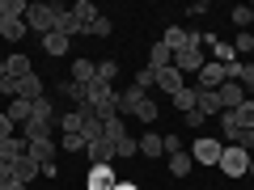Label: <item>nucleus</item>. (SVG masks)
Here are the masks:
<instances>
[{
  "label": "nucleus",
  "instance_id": "obj_1",
  "mask_svg": "<svg viewBox=\"0 0 254 190\" xmlns=\"http://www.w3.org/2000/svg\"><path fill=\"white\" fill-rule=\"evenodd\" d=\"M203 63H208V59H203V34H199V30H190L187 47H182V51H174V68H178L182 76H190V72L199 76Z\"/></svg>",
  "mask_w": 254,
  "mask_h": 190
},
{
  "label": "nucleus",
  "instance_id": "obj_2",
  "mask_svg": "<svg viewBox=\"0 0 254 190\" xmlns=\"http://www.w3.org/2000/svg\"><path fill=\"white\" fill-rule=\"evenodd\" d=\"M60 9H64V4H43V0H38V4L26 9V26L34 30V34H51L55 21H60Z\"/></svg>",
  "mask_w": 254,
  "mask_h": 190
},
{
  "label": "nucleus",
  "instance_id": "obj_3",
  "mask_svg": "<svg viewBox=\"0 0 254 190\" xmlns=\"http://www.w3.org/2000/svg\"><path fill=\"white\" fill-rule=\"evenodd\" d=\"M220 173H229V178H246L250 173V152H242L237 144H229L225 152H220V165H216Z\"/></svg>",
  "mask_w": 254,
  "mask_h": 190
},
{
  "label": "nucleus",
  "instance_id": "obj_4",
  "mask_svg": "<svg viewBox=\"0 0 254 190\" xmlns=\"http://www.w3.org/2000/svg\"><path fill=\"white\" fill-rule=\"evenodd\" d=\"M225 81H229V68H225V63H216V59H208V63L199 68V81H195V89H212V93H216Z\"/></svg>",
  "mask_w": 254,
  "mask_h": 190
},
{
  "label": "nucleus",
  "instance_id": "obj_5",
  "mask_svg": "<svg viewBox=\"0 0 254 190\" xmlns=\"http://www.w3.org/2000/svg\"><path fill=\"white\" fill-rule=\"evenodd\" d=\"M220 152H225V144L220 140H195V148H190V161L195 165H220Z\"/></svg>",
  "mask_w": 254,
  "mask_h": 190
},
{
  "label": "nucleus",
  "instance_id": "obj_6",
  "mask_svg": "<svg viewBox=\"0 0 254 190\" xmlns=\"http://www.w3.org/2000/svg\"><path fill=\"white\" fill-rule=\"evenodd\" d=\"M55 118H43V114H30V123L21 127V140L26 144H34V140H51V131H55Z\"/></svg>",
  "mask_w": 254,
  "mask_h": 190
},
{
  "label": "nucleus",
  "instance_id": "obj_7",
  "mask_svg": "<svg viewBox=\"0 0 254 190\" xmlns=\"http://www.w3.org/2000/svg\"><path fill=\"white\" fill-rule=\"evenodd\" d=\"M21 156H30V144L21 136H9V140H0V161L4 165H17Z\"/></svg>",
  "mask_w": 254,
  "mask_h": 190
},
{
  "label": "nucleus",
  "instance_id": "obj_8",
  "mask_svg": "<svg viewBox=\"0 0 254 190\" xmlns=\"http://www.w3.org/2000/svg\"><path fill=\"white\" fill-rule=\"evenodd\" d=\"M85 186H89V190H115L119 178H115V169H110V165H93L89 178H85Z\"/></svg>",
  "mask_w": 254,
  "mask_h": 190
},
{
  "label": "nucleus",
  "instance_id": "obj_9",
  "mask_svg": "<svg viewBox=\"0 0 254 190\" xmlns=\"http://www.w3.org/2000/svg\"><path fill=\"white\" fill-rule=\"evenodd\" d=\"M195 114H199V118H208V114H225V106H220V93L199 89V93H195Z\"/></svg>",
  "mask_w": 254,
  "mask_h": 190
},
{
  "label": "nucleus",
  "instance_id": "obj_10",
  "mask_svg": "<svg viewBox=\"0 0 254 190\" xmlns=\"http://www.w3.org/2000/svg\"><path fill=\"white\" fill-rule=\"evenodd\" d=\"M157 85H161V93H165V97H174V93H178V89H187V81H182V72H178V68H174V63H170V68H161V72H157Z\"/></svg>",
  "mask_w": 254,
  "mask_h": 190
},
{
  "label": "nucleus",
  "instance_id": "obj_11",
  "mask_svg": "<svg viewBox=\"0 0 254 190\" xmlns=\"http://www.w3.org/2000/svg\"><path fill=\"white\" fill-rule=\"evenodd\" d=\"M55 152H60L55 140H34V144H30V161H38L43 169H47V165H55Z\"/></svg>",
  "mask_w": 254,
  "mask_h": 190
},
{
  "label": "nucleus",
  "instance_id": "obj_12",
  "mask_svg": "<svg viewBox=\"0 0 254 190\" xmlns=\"http://www.w3.org/2000/svg\"><path fill=\"white\" fill-rule=\"evenodd\" d=\"M17 97L21 101H38V97H47V89H43V81L30 72V76H21V81H17Z\"/></svg>",
  "mask_w": 254,
  "mask_h": 190
},
{
  "label": "nucleus",
  "instance_id": "obj_13",
  "mask_svg": "<svg viewBox=\"0 0 254 190\" xmlns=\"http://www.w3.org/2000/svg\"><path fill=\"white\" fill-rule=\"evenodd\" d=\"M216 93H220V106H225V110H237V106L246 101V89H242L237 81H225V85H220Z\"/></svg>",
  "mask_w": 254,
  "mask_h": 190
},
{
  "label": "nucleus",
  "instance_id": "obj_14",
  "mask_svg": "<svg viewBox=\"0 0 254 190\" xmlns=\"http://www.w3.org/2000/svg\"><path fill=\"white\" fill-rule=\"evenodd\" d=\"M203 43L212 47V55H216V63H225V68H229V63H237V51H233V43H220L216 34H203Z\"/></svg>",
  "mask_w": 254,
  "mask_h": 190
},
{
  "label": "nucleus",
  "instance_id": "obj_15",
  "mask_svg": "<svg viewBox=\"0 0 254 190\" xmlns=\"http://www.w3.org/2000/svg\"><path fill=\"white\" fill-rule=\"evenodd\" d=\"M85 152H89V161H93V165H115V161H119V156H115V144H110V140H98V144H89Z\"/></svg>",
  "mask_w": 254,
  "mask_h": 190
},
{
  "label": "nucleus",
  "instance_id": "obj_16",
  "mask_svg": "<svg viewBox=\"0 0 254 190\" xmlns=\"http://www.w3.org/2000/svg\"><path fill=\"white\" fill-rule=\"evenodd\" d=\"M4 68H9V76H30L34 72V63H30V55H21V51H13V55H4Z\"/></svg>",
  "mask_w": 254,
  "mask_h": 190
},
{
  "label": "nucleus",
  "instance_id": "obj_17",
  "mask_svg": "<svg viewBox=\"0 0 254 190\" xmlns=\"http://www.w3.org/2000/svg\"><path fill=\"white\" fill-rule=\"evenodd\" d=\"M4 114H9V123H13V127H17V123L26 127V123H30V114H34V101H21V97H13Z\"/></svg>",
  "mask_w": 254,
  "mask_h": 190
},
{
  "label": "nucleus",
  "instance_id": "obj_18",
  "mask_svg": "<svg viewBox=\"0 0 254 190\" xmlns=\"http://www.w3.org/2000/svg\"><path fill=\"white\" fill-rule=\"evenodd\" d=\"M38 173H43V165H38V161H30V156H21V161L13 165V182H21V186H26V182H34Z\"/></svg>",
  "mask_w": 254,
  "mask_h": 190
},
{
  "label": "nucleus",
  "instance_id": "obj_19",
  "mask_svg": "<svg viewBox=\"0 0 254 190\" xmlns=\"http://www.w3.org/2000/svg\"><path fill=\"white\" fill-rule=\"evenodd\" d=\"M55 30H60L64 38H72V34H89V26H81V21H76L68 9H60V21H55Z\"/></svg>",
  "mask_w": 254,
  "mask_h": 190
},
{
  "label": "nucleus",
  "instance_id": "obj_20",
  "mask_svg": "<svg viewBox=\"0 0 254 190\" xmlns=\"http://www.w3.org/2000/svg\"><path fill=\"white\" fill-rule=\"evenodd\" d=\"M26 0H0V26H4V21H21L26 17Z\"/></svg>",
  "mask_w": 254,
  "mask_h": 190
},
{
  "label": "nucleus",
  "instance_id": "obj_21",
  "mask_svg": "<svg viewBox=\"0 0 254 190\" xmlns=\"http://www.w3.org/2000/svg\"><path fill=\"white\" fill-rule=\"evenodd\" d=\"M72 81H76V85L98 81V63H93V59H76V63H72Z\"/></svg>",
  "mask_w": 254,
  "mask_h": 190
},
{
  "label": "nucleus",
  "instance_id": "obj_22",
  "mask_svg": "<svg viewBox=\"0 0 254 190\" xmlns=\"http://www.w3.org/2000/svg\"><path fill=\"white\" fill-rule=\"evenodd\" d=\"M195 93H199V89H195V85H187V89H178V93H174V110H178V114H190V110H195Z\"/></svg>",
  "mask_w": 254,
  "mask_h": 190
},
{
  "label": "nucleus",
  "instance_id": "obj_23",
  "mask_svg": "<svg viewBox=\"0 0 254 190\" xmlns=\"http://www.w3.org/2000/svg\"><path fill=\"white\" fill-rule=\"evenodd\" d=\"M190 169H195V161H190L187 148H182V152H170V173H174V178H187Z\"/></svg>",
  "mask_w": 254,
  "mask_h": 190
},
{
  "label": "nucleus",
  "instance_id": "obj_24",
  "mask_svg": "<svg viewBox=\"0 0 254 190\" xmlns=\"http://www.w3.org/2000/svg\"><path fill=\"white\" fill-rule=\"evenodd\" d=\"M187 38H190V30H182V26H170L161 34V47H170V51H182L187 47Z\"/></svg>",
  "mask_w": 254,
  "mask_h": 190
},
{
  "label": "nucleus",
  "instance_id": "obj_25",
  "mask_svg": "<svg viewBox=\"0 0 254 190\" xmlns=\"http://www.w3.org/2000/svg\"><path fill=\"white\" fill-rule=\"evenodd\" d=\"M170 63H174V51H170V47L157 43L153 51H148V68H153V72H161V68H170Z\"/></svg>",
  "mask_w": 254,
  "mask_h": 190
},
{
  "label": "nucleus",
  "instance_id": "obj_26",
  "mask_svg": "<svg viewBox=\"0 0 254 190\" xmlns=\"http://www.w3.org/2000/svg\"><path fill=\"white\" fill-rule=\"evenodd\" d=\"M229 144H237V148H242V152H250L254 156V127H242V131H229Z\"/></svg>",
  "mask_w": 254,
  "mask_h": 190
},
{
  "label": "nucleus",
  "instance_id": "obj_27",
  "mask_svg": "<svg viewBox=\"0 0 254 190\" xmlns=\"http://www.w3.org/2000/svg\"><path fill=\"white\" fill-rule=\"evenodd\" d=\"M43 51H47V55H55V59H60V55L68 51V38H64L60 30H51V34H43Z\"/></svg>",
  "mask_w": 254,
  "mask_h": 190
},
{
  "label": "nucleus",
  "instance_id": "obj_28",
  "mask_svg": "<svg viewBox=\"0 0 254 190\" xmlns=\"http://www.w3.org/2000/svg\"><path fill=\"white\" fill-rule=\"evenodd\" d=\"M60 97L72 101V110L81 106V101H89V97H85V85H76V81H60Z\"/></svg>",
  "mask_w": 254,
  "mask_h": 190
},
{
  "label": "nucleus",
  "instance_id": "obj_29",
  "mask_svg": "<svg viewBox=\"0 0 254 190\" xmlns=\"http://www.w3.org/2000/svg\"><path fill=\"white\" fill-rule=\"evenodd\" d=\"M26 17L21 21H4V26H0V38H4V43H21V38H26Z\"/></svg>",
  "mask_w": 254,
  "mask_h": 190
},
{
  "label": "nucleus",
  "instance_id": "obj_30",
  "mask_svg": "<svg viewBox=\"0 0 254 190\" xmlns=\"http://www.w3.org/2000/svg\"><path fill=\"white\" fill-rule=\"evenodd\" d=\"M102 127H106V131H102V140H110V144H119V140H127L123 114H119V118H106V123H102Z\"/></svg>",
  "mask_w": 254,
  "mask_h": 190
},
{
  "label": "nucleus",
  "instance_id": "obj_31",
  "mask_svg": "<svg viewBox=\"0 0 254 190\" xmlns=\"http://www.w3.org/2000/svg\"><path fill=\"white\" fill-rule=\"evenodd\" d=\"M102 131H106V127H102V118H85V123H81V140H85V144H98V140H102Z\"/></svg>",
  "mask_w": 254,
  "mask_h": 190
},
{
  "label": "nucleus",
  "instance_id": "obj_32",
  "mask_svg": "<svg viewBox=\"0 0 254 190\" xmlns=\"http://www.w3.org/2000/svg\"><path fill=\"white\" fill-rule=\"evenodd\" d=\"M68 13H72V17L81 21V26H93V17H98V9H93L89 0H76V4H72V9H68Z\"/></svg>",
  "mask_w": 254,
  "mask_h": 190
},
{
  "label": "nucleus",
  "instance_id": "obj_33",
  "mask_svg": "<svg viewBox=\"0 0 254 190\" xmlns=\"http://www.w3.org/2000/svg\"><path fill=\"white\" fill-rule=\"evenodd\" d=\"M140 152H144V156H161L165 152V140L157 136V131H148V136L140 140Z\"/></svg>",
  "mask_w": 254,
  "mask_h": 190
},
{
  "label": "nucleus",
  "instance_id": "obj_34",
  "mask_svg": "<svg viewBox=\"0 0 254 190\" xmlns=\"http://www.w3.org/2000/svg\"><path fill=\"white\" fill-rule=\"evenodd\" d=\"M115 156H119V161H131V156H140V140H131V136L119 140V144H115Z\"/></svg>",
  "mask_w": 254,
  "mask_h": 190
},
{
  "label": "nucleus",
  "instance_id": "obj_35",
  "mask_svg": "<svg viewBox=\"0 0 254 190\" xmlns=\"http://www.w3.org/2000/svg\"><path fill=\"white\" fill-rule=\"evenodd\" d=\"M98 81H106V85L119 81V59H102L98 63Z\"/></svg>",
  "mask_w": 254,
  "mask_h": 190
},
{
  "label": "nucleus",
  "instance_id": "obj_36",
  "mask_svg": "<svg viewBox=\"0 0 254 190\" xmlns=\"http://www.w3.org/2000/svg\"><path fill=\"white\" fill-rule=\"evenodd\" d=\"M131 85H136V89H153V85H157V72H153V68H148V63H144V68H140V72H136V81H131Z\"/></svg>",
  "mask_w": 254,
  "mask_h": 190
},
{
  "label": "nucleus",
  "instance_id": "obj_37",
  "mask_svg": "<svg viewBox=\"0 0 254 190\" xmlns=\"http://www.w3.org/2000/svg\"><path fill=\"white\" fill-rule=\"evenodd\" d=\"M233 51H237V55H254V30H242V34H237Z\"/></svg>",
  "mask_w": 254,
  "mask_h": 190
},
{
  "label": "nucleus",
  "instance_id": "obj_38",
  "mask_svg": "<svg viewBox=\"0 0 254 190\" xmlns=\"http://www.w3.org/2000/svg\"><path fill=\"white\" fill-rule=\"evenodd\" d=\"M110 30H115V26H110V17H106V13H98V17H93V26H89V34L110 38Z\"/></svg>",
  "mask_w": 254,
  "mask_h": 190
},
{
  "label": "nucleus",
  "instance_id": "obj_39",
  "mask_svg": "<svg viewBox=\"0 0 254 190\" xmlns=\"http://www.w3.org/2000/svg\"><path fill=\"white\" fill-rule=\"evenodd\" d=\"M233 21H237L242 30H250V26H254V13H250V4H237V9H233Z\"/></svg>",
  "mask_w": 254,
  "mask_h": 190
},
{
  "label": "nucleus",
  "instance_id": "obj_40",
  "mask_svg": "<svg viewBox=\"0 0 254 190\" xmlns=\"http://www.w3.org/2000/svg\"><path fill=\"white\" fill-rule=\"evenodd\" d=\"M60 148H64V152H85L89 144H85L81 136H64V140H60Z\"/></svg>",
  "mask_w": 254,
  "mask_h": 190
},
{
  "label": "nucleus",
  "instance_id": "obj_41",
  "mask_svg": "<svg viewBox=\"0 0 254 190\" xmlns=\"http://www.w3.org/2000/svg\"><path fill=\"white\" fill-rule=\"evenodd\" d=\"M0 93H9V101L17 97V76H4V81H0Z\"/></svg>",
  "mask_w": 254,
  "mask_h": 190
},
{
  "label": "nucleus",
  "instance_id": "obj_42",
  "mask_svg": "<svg viewBox=\"0 0 254 190\" xmlns=\"http://www.w3.org/2000/svg\"><path fill=\"white\" fill-rule=\"evenodd\" d=\"M13 136V123H9V114H0V140H9Z\"/></svg>",
  "mask_w": 254,
  "mask_h": 190
},
{
  "label": "nucleus",
  "instance_id": "obj_43",
  "mask_svg": "<svg viewBox=\"0 0 254 190\" xmlns=\"http://www.w3.org/2000/svg\"><path fill=\"white\" fill-rule=\"evenodd\" d=\"M9 182H13V165L0 161V186H9Z\"/></svg>",
  "mask_w": 254,
  "mask_h": 190
},
{
  "label": "nucleus",
  "instance_id": "obj_44",
  "mask_svg": "<svg viewBox=\"0 0 254 190\" xmlns=\"http://www.w3.org/2000/svg\"><path fill=\"white\" fill-rule=\"evenodd\" d=\"M165 152H182V140L178 136H165Z\"/></svg>",
  "mask_w": 254,
  "mask_h": 190
},
{
  "label": "nucleus",
  "instance_id": "obj_45",
  "mask_svg": "<svg viewBox=\"0 0 254 190\" xmlns=\"http://www.w3.org/2000/svg\"><path fill=\"white\" fill-rule=\"evenodd\" d=\"M115 190H140V186H136V182H119Z\"/></svg>",
  "mask_w": 254,
  "mask_h": 190
},
{
  "label": "nucleus",
  "instance_id": "obj_46",
  "mask_svg": "<svg viewBox=\"0 0 254 190\" xmlns=\"http://www.w3.org/2000/svg\"><path fill=\"white\" fill-rule=\"evenodd\" d=\"M0 190H26V186H21V182H9V186H0Z\"/></svg>",
  "mask_w": 254,
  "mask_h": 190
},
{
  "label": "nucleus",
  "instance_id": "obj_47",
  "mask_svg": "<svg viewBox=\"0 0 254 190\" xmlns=\"http://www.w3.org/2000/svg\"><path fill=\"white\" fill-rule=\"evenodd\" d=\"M250 178H254V156H250Z\"/></svg>",
  "mask_w": 254,
  "mask_h": 190
},
{
  "label": "nucleus",
  "instance_id": "obj_48",
  "mask_svg": "<svg viewBox=\"0 0 254 190\" xmlns=\"http://www.w3.org/2000/svg\"><path fill=\"white\" fill-rule=\"evenodd\" d=\"M250 13H254V4H250Z\"/></svg>",
  "mask_w": 254,
  "mask_h": 190
},
{
  "label": "nucleus",
  "instance_id": "obj_49",
  "mask_svg": "<svg viewBox=\"0 0 254 190\" xmlns=\"http://www.w3.org/2000/svg\"><path fill=\"white\" fill-rule=\"evenodd\" d=\"M0 43H4V38H0Z\"/></svg>",
  "mask_w": 254,
  "mask_h": 190
}]
</instances>
